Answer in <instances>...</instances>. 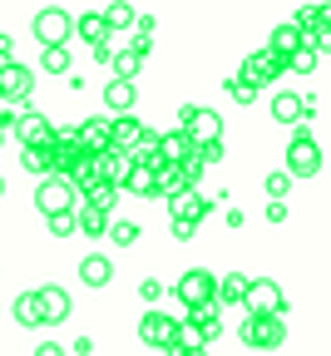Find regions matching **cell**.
Wrapping results in <instances>:
<instances>
[{"instance_id": "obj_1", "label": "cell", "mask_w": 331, "mask_h": 356, "mask_svg": "<svg viewBox=\"0 0 331 356\" xmlns=\"http://www.w3.org/2000/svg\"><path fill=\"white\" fill-rule=\"evenodd\" d=\"M178 134H183L193 149H198V144H218V139H223V119H218V109H208V104H198V109L188 104V109L178 114Z\"/></svg>"}, {"instance_id": "obj_2", "label": "cell", "mask_w": 331, "mask_h": 356, "mask_svg": "<svg viewBox=\"0 0 331 356\" xmlns=\"http://www.w3.org/2000/svg\"><path fill=\"white\" fill-rule=\"evenodd\" d=\"M35 40L45 44V50H60V44H70V40H74V15H70L65 6L35 10Z\"/></svg>"}, {"instance_id": "obj_3", "label": "cell", "mask_w": 331, "mask_h": 356, "mask_svg": "<svg viewBox=\"0 0 331 356\" xmlns=\"http://www.w3.org/2000/svg\"><path fill=\"white\" fill-rule=\"evenodd\" d=\"M35 208H40L45 218H60V213H79V208H84V198L65 184V178H40V188H35Z\"/></svg>"}, {"instance_id": "obj_4", "label": "cell", "mask_w": 331, "mask_h": 356, "mask_svg": "<svg viewBox=\"0 0 331 356\" xmlns=\"http://www.w3.org/2000/svg\"><path fill=\"white\" fill-rule=\"evenodd\" d=\"M243 312H248V317H282V312H287V297H282L277 282L252 277L248 282V297H243Z\"/></svg>"}, {"instance_id": "obj_5", "label": "cell", "mask_w": 331, "mask_h": 356, "mask_svg": "<svg viewBox=\"0 0 331 356\" xmlns=\"http://www.w3.org/2000/svg\"><path fill=\"white\" fill-rule=\"evenodd\" d=\"M287 178H316L321 173V144L312 139V134H297V139L287 144V168H282Z\"/></svg>"}, {"instance_id": "obj_6", "label": "cell", "mask_w": 331, "mask_h": 356, "mask_svg": "<svg viewBox=\"0 0 331 356\" xmlns=\"http://www.w3.org/2000/svg\"><path fill=\"white\" fill-rule=\"evenodd\" d=\"M243 341L252 351H277L287 341V322L282 317H243Z\"/></svg>"}, {"instance_id": "obj_7", "label": "cell", "mask_w": 331, "mask_h": 356, "mask_svg": "<svg viewBox=\"0 0 331 356\" xmlns=\"http://www.w3.org/2000/svg\"><path fill=\"white\" fill-rule=\"evenodd\" d=\"M213 287H218V277H213V273H203V267H188V273L178 277V302H183L188 312L213 307Z\"/></svg>"}, {"instance_id": "obj_8", "label": "cell", "mask_w": 331, "mask_h": 356, "mask_svg": "<svg viewBox=\"0 0 331 356\" xmlns=\"http://www.w3.org/2000/svg\"><path fill=\"white\" fill-rule=\"evenodd\" d=\"M173 337H178V317H163L159 307H149L144 317H138V341H144V346L168 351V346H173Z\"/></svg>"}, {"instance_id": "obj_9", "label": "cell", "mask_w": 331, "mask_h": 356, "mask_svg": "<svg viewBox=\"0 0 331 356\" xmlns=\"http://www.w3.org/2000/svg\"><path fill=\"white\" fill-rule=\"evenodd\" d=\"M15 139H20L25 149H50L55 124L45 119V114H35V109H25V114H15Z\"/></svg>"}, {"instance_id": "obj_10", "label": "cell", "mask_w": 331, "mask_h": 356, "mask_svg": "<svg viewBox=\"0 0 331 356\" xmlns=\"http://www.w3.org/2000/svg\"><path fill=\"white\" fill-rule=\"evenodd\" d=\"M282 70H287V60H282V55H272V50H257V55L243 65V74H238V79H243V84H252V89H262V84H272Z\"/></svg>"}, {"instance_id": "obj_11", "label": "cell", "mask_w": 331, "mask_h": 356, "mask_svg": "<svg viewBox=\"0 0 331 356\" xmlns=\"http://www.w3.org/2000/svg\"><path fill=\"white\" fill-rule=\"evenodd\" d=\"M30 89H35V74L25 70V65H0V104H20V99H30Z\"/></svg>"}, {"instance_id": "obj_12", "label": "cell", "mask_w": 331, "mask_h": 356, "mask_svg": "<svg viewBox=\"0 0 331 356\" xmlns=\"http://www.w3.org/2000/svg\"><path fill=\"white\" fill-rule=\"evenodd\" d=\"M74 139H79V149L89 159H99L109 149V139H114V124L109 119H84V124H74Z\"/></svg>"}, {"instance_id": "obj_13", "label": "cell", "mask_w": 331, "mask_h": 356, "mask_svg": "<svg viewBox=\"0 0 331 356\" xmlns=\"http://www.w3.org/2000/svg\"><path fill=\"white\" fill-rule=\"evenodd\" d=\"M35 297H40V322H45V327H60V322L70 317V292H65V287L45 282V287H35Z\"/></svg>"}, {"instance_id": "obj_14", "label": "cell", "mask_w": 331, "mask_h": 356, "mask_svg": "<svg viewBox=\"0 0 331 356\" xmlns=\"http://www.w3.org/2000/svg\"><path fill=\"white\" fill-rule=\"evenodd\" d=\"M168 208H173V218H178V222H193V228H198V222L208 218V208H213V198H203L198 188H183V193H173V198H168Z\"/></svg>"}, {"instance_id": "obj_15", "label": "cell", "mask_w": 331, "mask_h": 356, "mask_svg": "<svg viewBox=\"0 0 331 356\" xmlns=\"http://www.w3.org/2000/svg\"><path fill=\"white\" fill-rule=\"evenodd\" d=\"M94 168H99V184H109L114 193H124V178H129V154H119V149H104L99 159H94Z\"/></svg>"}, {"instance_id": "obj_16", "label": "cell", "mask_w": 331, "mask_h": 356, "mask_svg": "<svg viewBox=\"0 0 331 356\" xmlns=\"http://www.w3.org/2000/svg\"><path fill=\"white\" fill-rule=\"evenodd\" d=\"M248 282H252V277H243V273H227V277H218V287H213V307H243Z\"/></svg>"}, {"instance_id": "obj_17", "label": "cell", "mask_w": 331, "mask_h": 356, "mask_svg": "<svg viewBox=\"0 0 331 356\" xmlns=\"http://www.w3.org/2000/svg\"><path fill=\"white\" fill-rule=\"evenodd\" d=\"M109 277H114V262H109L104 252H89V257L79 262V282H84V287H109Z\"/></svg>"}, {"instance_id": "obj_18", "label": "cell", "mask_w": 331, "mask_h": 356, "mask_svg": "<svg viewBox=\"0 0 331 356\" xmlns=\"http://www.w3.org/2000/svg\"><path fill=\"white\" fill-rule=\"evenodd\" d=\"M134 99H138V89H134L129 79H109V84H104V104H109V114L124 119V114L134 109Z\"/></svg>"}, {"instance_id": "obj_19", "label": "cell", "mask_w": 331, "mask_h": 356, "mask_svg": "<svg viewBox=\"0 0 331 356\" xmlns=\"http://www.w3.org/2000/svg\"><path fill=\"white\" fill-rule=\"evenodd\" d=\"M109 124H114V139H109V149H119V154H129V149H134V144L149 134L144 124H138V119H129V114H124V119H109Z\"/></svg>"}, {"instance_id": "obj_20", "label": "cell", "mask_w": 331, "mask_h": 356, "mask_svg": "<svg viewBox=\"0 0 331 356\" xmlns=\"http://www.w3.org/2000/svg\"><path fill=\"white\" fill-rule=\"evenodd\" d=\"M188 154H193V144H188L178 129L173 134H159V163H183Z\"/></svg>"}, {"instance_id": "obj_21", "label": "cell", "mask_w": 331, "mask_h": 356, "mask_svg": "<svg viewBox=\"0 0 331 356\" xmlns=\"http://www.w3.org/2000/svg\"><path fill=\"white\" fill-rule=\"evenodd\" d=\"M10 317H15L20 327H45V322H40V297H35V292H20V297L10 302Z\"/></svg>"}, {"instance_id": "obj_22", "label": "cell", "mask_w": 331, "mask_h": 356, "mask_svg": "<svg viewBox=\"0 0 331 356\" xmlns=\"http://www.w3.org/2000/svg\"><path fill=\"white\" fill-rule=\"evenodd\" d=\"M302 44H307V40L297 35V25H277V30H272V44H267V50H272V55H282V60H287L292 50H302Z\"/></svg>"}, {"instance_id": "obj_23", "label": "cell", "mask_w": 331, "mask_h": 356, "mask_svg": "<svg viewBox=\"0 0 331 356\" xmlns=\"http://www.w3.org/2000/svg\"><path fill=\"white\" fill-rule=\"evenodd\" d=\"M74 228L89 233V238H104V233H109V213H99V208H79V213H74Z\"/></svg>"}, {"instance_id": "obj_24", "label": "cell", "mask_w": 331, "mask_h": 356, "mask_svg": "<svg viewBox=\"0 0 331 356\" xmlns=\"http://www.w3.org/2000/svg\"><path fill=\"white\" fill-rule=\"evenodd\" d=\"M138 70H144V55H138L134 44H129V50H114V79H129V84H134Z\"/></svg>"}, {"instance_id": "obj_25", "label": "cell", "mask_w": 331, "mask_h": 356, "mask_svg": "<svg viewBox=\"0 0 331 356\" xmlns=\"http://www.w3.org/2000/svg\"><path fill=\"white\" fill-rule=\"evenodd\" d=\"M74 35L89 40V44H109V30H104L99 15H79V20H74Z\"/></svg>"}, {"instance_id": "obj_26", "label": "cell", "mask_w": 331, "mask_h": 356, "mask_svg": "<svg viewBox=\"0 0 331 356\" xmlns=\"http://www.w3.org/2000/svg\"><path fill=\"white\" fill-rule=\"evenodd\" d=\"M272 114H277V124H297L302 119V95H272Z\"/></svg>"}, {"instance_id": "obj_27", "label": "cell", "mask_w": 331, "mask_h": 356, "mask_svg": "<svg viewBox=\"0 0 331 356\" xmlns=\"http://www.w3.org/2000/svg\"><path fill=\"white\" fill-rule=\"evenodd\" d=\"M124 188H129L134 198H159V193H154V168H129Z\"/></svg>"}, {"instance_id": "obj_28", "label": "cell", "mask_w": 331, "mask_h": 356, "mask_svg": "<svg viewBox=\"0 0 331 356\" xmlns=\"http://www.w3.org/2000/svg\"><path fill=\"white\" fill-rule=\"evenodd\" d=\"M25 173H40V178H55V163H50V149H25L20 154Z\"/></svg>"}, {"instance_id": "obj_29", "label": "cell", "mask_w": 331, "mask_h": 356, "mask_svg": "<svg viewBox=\"0 0 331 356\" xmlns=\"http://www.w3.org/2000/svg\"><path fill=\"white\" fill-rule=\"evenodd\" d=\"M104 238H114V248H134V243H138V222L109 218V233H104Z\"/></svg>"}, {"instance_id": "obj_30", "label": "cell", "mask_w": 331, "mask_h": 356, "mask_svg": "<svg viewBox=\"0 0 331 356\" xmlns=\"http://www.w3.org/2000/svg\"><path fill=\"white\" fill-rule=\"evenodd\" d=\"M114 203H119V193H114L109 184H94V188L84 193V208H99V213H114Z\"/></svg>"}, {"instance_id": "obj_31", "label": "cell", "mask_w": 331, "mask_h": 356, "mask_svg": "<svg viewBox=\"0 0 331 356\" xmlns=\"http://www.w3.org/2000/svg\"><path fill=\"white\" fill-rule=\"evenodd\" d=\"M40 70H45V74H70V44L45 50V55H40Z\"/></svg>"}, {"instance_id": "obj_32", "label": "cell", "mask_w": 331, "mask_h": 356, "mask_svg": "<svg viewBox=\"0 0 331 356\" xmlns=\"http://www.w3.org/2000/svg\"><path fill=\"white\" fill-rule=\"evenodd\" d=\"M99 20H104V30L114 35V30H129V25H134L138 15H134L129 6H109V10H99Z\"/></svg>"}, {"instance_id": "obj_33", "label": "cell", "mask_w": 331, "mask_h": 356, "mask_svg": "<svg viewBox=\"0 0 331 356\" xmlns=\"http://www.w3.org/2000/svg\"><path fill=\"white\" fill-rule=\"evenodd\" d=\"M316 65H321V55L312 50V44H302V50H292V55H287V70H297V74H312Z\"/></svg>"}, {"instance_id": "obj_34", "label": "cell", "mask_w": 331, "mask_h": 356, "mask_svg": "<svg viewBox=\"0 0 331 356\" xmlns=\"http://www.w3.org/2000/svg\"><path fill=\"white\" fill-rule=\"evenodd\" d=\"M262 188H267V203H282V198H287V188H292V178H287V173H267Z\"/></svg>"}, {"instance_id": "obj_35", "label": "cell", "mask_w": 331, "mask_h": 356, "mask_svg": "<svg viewBox=\"0 0 331 356\" xmlns=\"http://www.w3.org/2000/svg\"><path fill=\"white\" fill-rule=\"evenodd\" d=\"M227 95L238 99V104H252V99H257V89H252V84H243V79H227Z\"/></svg>"}, {"instance_id": "obj_36", "label": "cell", "mask_w": 331, "mask_h": 356, "mask_svg": "<svg viewBox=\"0 0 331 356\" xmlns=\"http://www.w3.org/2000/svg\"><path fill=\"white\" fill-rule=\"evenodd\" d=\"M193 159H198L203 168H208V163H218V159H223V139H218V144H198V149H193Z\"/></svg>"}, {"instance_id": "obj_37", "label": "cell", "mask_w": 331, "mask_h": 356, "mask_svg": "<svg viewBox=\"0 0 331 356\" xmlns=\"http://www.w3.org/2000/svg\"><path fill=\"white\" fill-rule=\"evenodd\" d=\"M50 233H55V238H70V233H74V213H60V218H50Z\"/></svg>"}, {"instance_id": "obj_38", "label": "cell", "mask_w": 331, "mask_h": 356, "mask_svg": "<svg viewBox=\"0 0 331 356\" xmlns=\"http://www.w3.org/2000/svg\"><path fill=\"white\" fill-rule=\"evenodd\" d=\"M138 297H144V302H154V307H159V297H163V287H159V282H154V277H149V282H144V287H138Z\"/></svg>"}, {"instance_id": "obj_39", "label": "cell", "mask_w": 331, "mask_h": 356, "mask_svg": "<svg viewBox=\"0 0 331 356\" xmlns=\"http://www.w3.org/2000/svg\"><path fill=\"white\" fill-rule=\"evenodd\" d=\"M35 356H70L60 341H45V346H35Z\"/></svg>"}, {"instance_id": "obj_40", "label": "cell", "mask_w": 331, "mask_h": 356, "mask_svg": "<svg viewBox=\"0 0 331 356\" xmlns=\"http://www.w3.org/2000/svg\"><path fill=\"white\" fill-rule=\"evenodd\" d=\"M287 218V203H267V222H282Z\"/></svg>"}, {"instance_id": "obj_41", "label": "cell", "mask_w": 331, "mask_h": 356, "mask_svg": "<svg viewBox=\"0 0 331 356\" xmlns=\"http://www.w3.org/2000/svg\"><path fill=\"white\" fill-rule=\"evenodd\" d=\"M10 55H15V40H10V35H0V60L10 65Z\"/></svg>"}, {"instance_id": "obj_42", "label": "cell", "mask_w": 331, "mask_h": 356, "mask_svg": "<svg viewBox=\"0 0 331 356\" xmlns=\"http://www.w3.org/2000/svg\"><path fill=\"white\" fill-rule=\"evenodd\" d=\"M0 193H6V178H0Z\"/></svg>"}]
</instances>
